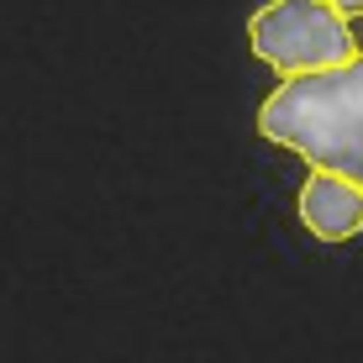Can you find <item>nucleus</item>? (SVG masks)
I'll return each mask as SVG.
<instances>
[{"label":"nucleus","mask_w":363,"mask_h":363,"mask_svg":"<svg viewBox=\"0 0 363 363\" xmlns=\"http://www.w3.org/2000/svg\"><path fill=\"white\" fill-rule=\"evenodd\" d=\"M258 132L300 153L311 169L363 184V53L342 69L274 84L258 106Z\"/></svg>","instance_id":"1"},{"label":"nucleus","mask_w":363,"mask_h":363,"mask_svg":"<svg viewBox=\"0 0 363 363\" xmlns=\"http://www.w3.org/2000/svg\"><path fill=\"white\" fill-rule=\"evenodd\" d=\"M247 48H253V58H264L284 79L342 69L363 53L358 32L347 27V16H337L327 0H264L247 16Z\"/></svg>","instance_id":"2"},{"label":"nucleus","mask_w":363,"mask_h":363,"mask_svg":"<svg viewBox=\"0 0 363 363\" xmlns=\"http://www.w3.org/2000/svg\"><path fill=\"white\" fill-rule=\"evenodd\" d=\"M295 206H300L306 232L321 237V242H353V237L363 232V184L342 179V174L311 169Z\"/></svg>","instance_id":"3"},{"label":"nucleus","mask_w":363,"mask_h":363,"mask_svg":"<svg viewBox=\"0 0 363 363\" xmlns=\"http://www.w3.org/2000/svg\"><path fill=\"white\" fill-rule=\"evenodd\" d=\"M327 6L337 11V16H347V21H353V16H363V0H327Z\"/></svg>","instance_id":"4"},{"label":"nucleus","mask_w":363,"mask_h":363,"mask_svg":"<svg viewBox=\"0 0 363 363\" xmlns=\"http://www.w3.org/2000/svg\"><path fill=\"white\" fill-rule=\"evenodd\" d=\"M358 48H363V37H358Z\"/></svg>","instance_id":"5"}]
</instances>
